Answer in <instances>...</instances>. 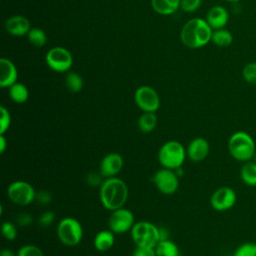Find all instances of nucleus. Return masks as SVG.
Segmentation results:
<instances>
[{
    "label": "nucleus",
    "instance_id": "1",
    "mask_svg": "<svg viewBox=\"0 0 256 256\" xmlns=\"http://www.w3.org/2000/svg\"><path fill=\"white\" fill-rule=\"evenodd\" d=\"M127 184L118 177L106 178L99 189V198L102 206L110 211L124 207L128 200Z\"/></svg>",
    "mask_w": 256,
    "mask_h": 256
},
{
    "label": "nucleus",
    "instance_id": "2",
    "mask_svg": "<svg viewBox=\"0 0 256 256\" xmlns=\"http://www.w3.org/2000/svg\"><path fill=\"white\" fill-rule=\"evenodd\" d=\"M212 28L206 20L193 18L187 21L181 30L182 43L191 49L205 46L212 37Z\"/></svg>",
    "mask_w": 256,
    "mask_h": 256
},
{
    "label": "nucleus",
    "instance_id": "3",
    "mask_svg": "<svg viewBox=\"0 0 256 256\" xmlns=\"http://www.w3.org/2000/svg\"><path fill=\"white\" fill-rule=\"evenodd\" d=\"M227 147L231 157L242 163L253 160L256 154L255 141L245 131L234 132L228 139Z\"/></svg>",
    "mask_w": 256,
    "mask_h": 256
},
{
    "label": "nucleus",
    "instance_id": "4",
    "mask_svg": "<svg viewBox=\"0 0 256 256\" xmlns=\"http://www.w3.org/2000/svg\"><path fill=\"white\" fill-rule=\"evenodd\" d=\"M186 157V148L176 140L165 142L158 151V161L161 166L171 170L182 167Z\"/></svg>",
    "mask_w": 256,
    "mask_h": 256
},
{
    "label": "nucleus",
    "instance_id": "5",
    "mask_svg": "<svg viewBox=\"0 0 256 256\" xmlns=\"http://www.w3.org/2000/svg\"><path fill=\"white\" fill-rule=\"evenodd\" d=\"M59 241L68 247L77 246L83 238V228L81 223L73 217L62 218L56 228Z\"/></svg>",
    "mask_w": 256,
    "mask_h": 256
},
{
    "label": "nucleus",
    "instance_id": "6",
    "mask_svg": "<svg viewBox=\"0 0 256 256\" xmlns=\"http://www.w3.org/2000/svg\"><path fill=\"white\" fill-rule=\"evenodd\" d=\"M130 234L136 246L155 248L160 241L159 227L149 221L135 222Z\"/></svg>",
    "mask_w": 256,
    "mask_h": 256
},
{
    "label": "nucleus",
    "instance_id": "7",
    "mask_svg": "<svg viewBox=\"0 0 256 256\" xmlns=\"http://www.w3.org/2000/svg\"><path fill=\"white\" fill-rule=\"evenodd\" d=\"M36 193L34 187L24 180L13 181L7 188L8 198L19 206H28L35 201Z\"/></svg>",
    "mask_w": 256,
    "mask_h": 256
},
{
    "label": "nucleus",
    "instance_id": "8",
    "mask_svg": "<svg viewBox=\"0 0 256 256\" xmlns=\"http://www.w3.org/2000/svg\"><path fill=\"white\" fill-rule=\"evenodd\" d=\"M135 224V217L131 210L121 207L111 211L108 219L109 229L115 234H123L131 231Z\"/></svg>",
    "mask_w": 256,
    "mask_h": 256
},
{
    "label": "nucleus",
    "instance_id": "9",
    "mask_svg": "<svg viewBox=\"0 0 256 256\" xmlns=\"http://www.w3.org/2000/svg\"><path fill=\"white\" fill-rule=\"evenodd\" d=\"M152 182L159 192L165 195L174 194L179 187V177L175 170L162 167L152 177Z\"/></svg>",
    "mask_w": 256,
    "mask_h": 256
},
{
    "label": "nucleus",
    "instance_id": "10",
    "mask_svg": "<svg viewBox=\"0 0 256 256\" xmlns=\"http://www.w3.org/2000/svg\"><path fill=\"white\" fill-rule=\"evenodd\" d=\"M47 65L54 71L62 73L68 71L73 63L71 53L63 47L51 48L45 57Z\"/></svg>",
    "mask_w": 256,
    "mask_h": 256
},
{
    "label": "nucleus",
    "instance_id": "11",
    "mask_svg": "<svg viewBox=\"0 0 256 256\" xmlns=\"http://www.w3.org/2000/svg\"><path fill=\"white\" fill-rule=\"evenodd\" d=\"M237 201L235 190L229 186H221L217 188L210 197L211 207L218 211L224 212L234 207Z\"/></svg>",
    "mask_w": 256,
    "mask_h": 256
},
{
    "label": "nucleus",
    "instance_id": "12",
    "mask_svg": "<svg viewBox=\"0 0 256 256\" xmlns=\"http://www.w3.org/2000/svg\"><path fill=\"white\" fill-rule=\"evenodd\" d=\"M136 105L143 112L155 113L160 107V98L158 93L150 86L139 87L134 94Z\"/></svg>",
    "mask_w": 256,
    "mask_h": 256
},
{
    "label": "nucleus",
    "instance_id": "13",
    "mask_svg": "<svg viewBox=\"0 0 256 256\" xmlns=\"http://www.w3.org/2000/svg\"><path fill=\"white\" fill-rule=\"evenodd\" d=\"M124 160L121 154L117 152H111L106 154L100 161L99 172L102 177L111 178L116 177L117 174L122 170Z\"/></svg>",
    "mask_w": 256,
    "mask_h": 256
},
{
    "label": "nucleus",
    "instance_id": "14",
    "mask_svg": "<svg viewBox=\"0 0 256 256\" xmlns=\"http://www.w3.org/2000/svg\"><path fill=\"white\" fill-rule=\"evenodd\" d=\"M210 151V144L207 139L203 137H196L192 139L187 148V157L193 162H200L204 160Z\"/></svg>",
    "mask_w": 256,
    "mask_h": 256
},
{
    "label": "nucleus",
    "instance_id": "15",
    "mask_svg": "<svg viewBox=\"0 0 256 256\" xmlns=\"http://www.w3.org/2000/svg\"><path fill=\"white\" fill-rule=\"evenodd\" d=\"M17 69L15 65L6 58L0 60V86L3 88L10 87L17 82Z\"/></svg>",
    "mask_w": 256,
    "mask_h": 256
},
{
    "label": "nucleus",
    "instance_id": "16",
    "mask_svg": "<svg viewBox=\"0 0 256 256\" xmlns=\"http://www.w3.org/2000/svg\"><path fill=\"white\" fill-rule=\"evenodd\" d=\"M5 28L9 34L14 36H23L31 30L28 19L20 15L8 18L5 22Z\"/></svg>",
    "mask_w": 256,
    "mask_h": 256
},
{
    "label": "nucleus",
    "instance_id": "17",
    "mask_svg": "<svg viewBox=\"0 0 256 256\" xmlns=\"http://www.w3.org/2000/svg\"><path fill=\"white\" fill-rule=\"evenodd\" d=\"M229 19L227 10L222 6H214L212 7L206 16V21L210 25V27L214 30L222 29L225 27Z\"/></svg>",
    "mask_w": 256,
    "mask_h": 256
},
{
    "label": "nucleus",
    "instance_id": "18",
    "mask_svg": "<svg viewBox=\"0 0 256 256\" xmlns=\"http://www.w3.org/2000/svg\"><path fill=\"white\" fill-rule=\"evenodd\" d=\"M114 232H112L110 229L109 230H101L99 231L94 239H93V245L96 250L99 252H106L110 250L114 243H115V236Z\"/></svg>",
    "mask_w": 256,
    "mask_h": 256
},
{
    "label": "nucleus",
    "instance_id": "19",
    "mask_svg": "<svg viewBox=\"0 0 256 256\" xmlns=\"http://www.w3.org/2000/svg\"><path fill=\"white\" fill-rule=\"evenodd\" d=\"M240 179L245 185L256 187V161L250 160L243 163L240 168Z\"/></svg>",
    "mask_w": 256,
    "mask_h": 256
},
{
    "label": "nucleus",
    "instance_id": "20",
    "mask_svg": "<svg viewBox=\"0 0 256 256\" xmlns=\"http://www.w3.org/2000/svg\"><path fill=\"white\" fill-rule=\"evenodd\" d=\"M152 8L159 14H173L180 7V0H151Z\"/></svg>",
    "mask_w": 256,
    "mask_h": 256
},
{
    "label": "nucleus",
    "instance_id": "21",
    "mask_svg": "<svg viewBox=\"0 0 256 256\" xmlns=\"http://www.w3.org/2000/svg\"><path fill=\"white\" fill-rule=\"evenodd\" d=\"M157 116L153 112H143L137 121L138 129L143 133L152 132L157 126Z\"/></svg>",
    "mask_w": 256,
    "mask_h": 256
},
{
    "label": "nucleus",
    "instance_id": "22",
    "mask_svg": "<svg viewBox=\"0 0 256 256\" xmlns=\"http://www.w3.org/2000/svg\"><path fill=\"white\" fill-rule=\"evenodd\" d=\"M154 249L156 256H177L180 254L178 246L170 239L160 240Z\"/></svg>",
    "mask_w": 256,
    "mask_h": 256
},
{
    "label": "nucleus",
    "instance_id": "23",
    "mask_svg": "<svg viewBox=\"0 0 256 256\" xmlns=\"http://www.w3.org/2000/svg\"><path fill=\"white\" fill-rule=\"evenodd\" d=\"M9 95L12 101L18 104H22L27 101L29 97V92L24 84L16 82L9 87Z\"/></svg>",
    "mask_w": 256,
    "mask_h": 256
},
{
    "label": "nucleus",
    "instance_id": "24",
    "mask_svg": "<svg viewBox=\"0 0 256 256\" xmlns=\"http://www.w3.org/2000/svg\"><path fill=\"white\" fill-rule=\"evenodd\" d=\"M211 41L219 47H227L233 41V36L230 31L222 28L214 30L212 33Z\"/></svg>",
    "mask_w": 256,
    "mask_h": 256
},
{
    "label": "nucleus",
    "instance_id": "25",
    "mask_svg": "<svg viewBox=\"0 0 256 256\" xmlns=\"http://www.w3.org/2000/svg\"><path fill=\"white\" fill-rule=\"evenodd\" d=\"M66 87L72 93H77L83 88V79L76 72H69L66 75Z\"/></svg>",
    "mask_w": 256,
    "mask_h": 256
},
{
    "label": "nucleus",
    "instance_id": "26",
    "mask_svg": "<svg viewBox=\"0 0 256 256\" xmlns=\"http://www.w3.org/2000/svg\"><path fill=\"white\" fill-rule=\"evenodd\" d=\"M28 39L36 47H42L47 41L45 32L40 28H33L28 33Z\"/></svg>",
    "mask_w": 256,
    "mask_h": 256
},
{
    "label": "nucleus",
    "instance_id": "27",
    "mask_svg": "<svg viewBox=\"0 0 256 256\" xmlns=\"http://www.w3.org/2000/svg\"><path fill=\"white\" fill-rule=\"evenodd\" d=\"M233 256H256V242L241 243L233 252Z\"/></svg>",
    "mask_w": 256,
    "mask_h": 256
},
{
    "label": "nucleus",
    "instance_id": "28",
    "mask_svg": "<svg viewBox=\"0 0 256 256\" xmlns=\"http://www.w3.org/2000/svg\"><path fill=\"white\" fill-rule=\"evenodd\" d=\"M242 76L247 83L256 85V62L247 63L242 70Z\"/></svg>",
    "mask_w": 256,
    "mask_h": 256
},
{
    "label": "nucleus",
    "instance_id": "29",
    "mask_svg": "<svg viewBox=\"0 0 256 256\" xmlns=\"http://www.w3.org/2000/svg\"><path fill=\"white\" fill-rule=\"evenodd\" d=\"M17 256H45L43 251L36 245L26 244L21 246L16 252Z\"/></svg>",
    "mask_w": 256,
    "mask_h": 256
},
{
    "label": "nucleus",
    "instance_id": "30",
    "mask_svg": "<svg viewBox=\"0 0 256 256\" xmlns=\"http://www.w3.org/2000/svg\"><path fill=\"white\" fill-rule=\"evenodd\" d=\"M1 233L3 237L8 241H13L17 238V228L15 224L10 221H5L2 223Z\"/></svg>",
    "mask_w": 256,
    "mask_h": 256
},
{
    "label": "nucleus",
    "instance_id": "31",
    "mask_svg": "<svg viewBox=\"0 0 256 256\" xmlns=\"http://www.w3.org/2000/svg\"><path fill=\"white\" fill-rule=\"evenodd\" d=\"M11 125V115L4 107H0V134H5Z\"/></svg>",
    "mask_w": 256,
    "mask_h": 256
},
{
    "label": "nucleus",
    "instance_id": "32",
    "mask_svg": "<svg viewBox=\"0 0 256 256\" xmlns=\"http://www.w3.org/2000/svg\"><path fill=\"white\" fill-rule=\"evenodd\" d=\"M201 5V0H180V7L186 12H194Z\"/></svg>",
    "mask_w": 256,
    "mask_h": 256
},
{
    "label": "nucleus",
    "instance_id": "33",
    "mask_svg": "<svg viewBox=\"0 0 256 256\" xmlns=\"http://www.w3.org/2000/svg\"><path fill=\"white\" fill-rule=\"evenodd\" d=\"M55 220V214L53 211H45L38 218V224L42 227L50 226Z\"/></svg>",
    "mask_w": 256,
    "mask_h": 256
},
{
    "label": "nucleus",
    "instance_id": "34",
    "mask_svg": "<svg viewBox=\"0 0 256 256\" xmlns=\"http://www.w3.org/2000/svg\"><path fill=\"white\" fill-rule=\"evenodd\" d=\"M131 256H156V252L155 249L152 247L136 246Z\"/></svg>",
    "mask_w": 256,
    "mask_h": 256
},
{
    "label": "nucleus",
    "instance_id": "35",
    "mask_svg": "<svg viewBox=\"0 0 256 256\" xmlns=\"http://www.w3.org/2000/svg\"><path fill=\"white\" fill-rule=\"evenodd\" d=\"M16 222L19 226H29L31 223H33V217L26 213V212H22V213H19L17 216H16Z\"/></svg>",
    "mask_w": 256,
    "mask_h": 256
},
{
    "label": "nucleus",
    "instance_id": "36",
    "mask_svg": "<svg viewBox=\"0 0 256 256\" xmlns=\"http://www.w3.org/2000/svg\"><path fill=\"white\" fill-rule=\"evenodd\" d=\"M35 200L42 204V205H46V204H49L52 200V195L50 194V192L46 191V190H41L40 192H37L36 193V198Z\"/></svg>",
    "mask_w": 256,
    "mask_h": 256
},
{
    "label": "nucleus",
    "instance_id": "37",
    "mask_svg": "<svg viewBox=\"0 0 256 256\" xmlns=\"http://www.w3.org/2000/svg\"><path fill=\"white\" fill-rule=\"evenodd\" d=\"M7 145H8V142L6 140L5 134H0V153L1 154L5 152V150L7 149Z\"/></svg>",
    "mask_w": 256,
    "mask_h": 256
},
{
    "label": "nucleus",
    "instance_id": "38",
    "mask_svg": "<svg viewBox=\"0 0 256 256\" xmlns=\"http://www.w3.org/2000/svg\"><path fill=\"white\" fill-rule=\"evenodd\" d=\"M159 236L160 240L169 239V230L166 227H159Z\"/></svg>",
    "mask_w": 256,
    "mask_h": 256
},
{
    "label": "nucleus",
    "instance_id": "39",
    "mask_svg": "<svg viewBox=\"0 0 256 256\" xmlns=\"http://www.w3.org/2000/svg\"><path fill=\"white\" fill-rule=\"evenodd\" d=\"M0 256H17V253H15L13 250L8 249V248H4L1 250L0 252Z\"/></svg>",
    "mask_w": 256,
    "mask_h": 256
},
{
    "label": "nucleus",
    "instance_id": "40",
    "mask_svg": "<svg viewBox=\"0 0 256 256\" xmlns=\"http://www.w3.org/2000/svg\"><path fill=\"white\" fill-rule=\"evenodd\" d=\"M227 1H230V2H236V1H239V0H227Z\"/></svg>",
    "mask_w": 256,
    "mask_h": 256
},
{
    "label": "nucleus",
    "instance_id": "41",
    "mask_svg": "<svg viewBox=\"0 0 256 256\" xmlns=\"http://www.w3.org/2000/svg\"><path fill=\"white\" fill-rule=\"evenodd\" d=\"M177 256H181V255H180V254H179V255H177Z\"/></svg>",
    "mask_w": 256,
    "mask_h": 256
}]
</instances>
